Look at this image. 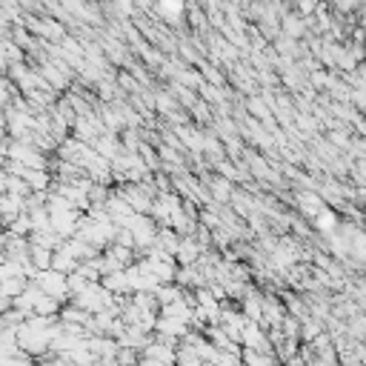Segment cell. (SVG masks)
<instances>
[{
    "label": "cell",
    "mask_w": 366,
    "mask_h": 366,
    "mask_svg": "<svg viewBox=\"0 0 366 366\" xmlns=\"http://www.w3.org/2000/svg\"><path fill=\"white\" fill-rule=\"evenodd\" d=\"M74 306H81L83 312H89V315H94V312H101V309H106V306L114 301V295L112 292H106V289L94 281V283H86L78 295H72L69 298Z\"/></svg>",
    "instance_id": "1"
},
{
    "label": "cell",
    "mask_w": 366,
    "mask_h": 366,
    "mask_svg": "<svg viewBox=\"0 0 366 366\" xmlns=\"http://www.w3.org/2000/svg\"><path fill=\"white\" fill-rule=\"evenodd\" d=\"M32 283L41 289L43 295L54 298L57 303H66L69 301V292H66V275L54 272V269H43V272H34L32 275Z\"/></svg>",
    "instance_id": "2"
},
{
    "label": "cell",
    "mask_w": 366,
    "mask_h": 366,
    "mask_svg": "<svg viewBox=\"0 0 366 366\" xmlns=\"http://www.w3.org/2000/svg\"><path fill=\"white\" fill-rule=\"evenodd\" d=\"M203 252V246L195 241V235H183L178 241V249H175V263L178 266H192Z\"/></svg>",
    "instance_id": "3"
},
{
    "label": "cell",
    "mask_w": 366,
    "mask_h": 366,
    "mask_svg": "<svg viewBox=\"0 0 366 366\" xmlns=\"http://www.w3.org/2000/svg\"><path fill=\"white\" fill-rule=\"evenodd\" d=\"M152 332L161 335V338H175V340H181V338L189 332V323H186V321H178V318L158 315V318H155V329H152Z\"/></svg>",
    "instance_id": "4"
},
{
    "label": "cell",
    "mask_w": 366,
    "mask_h": 366,
    "mask_svg": "<svg viewBox=\"0 0 366 366\" xmlns=\"http://www.w3.org/2000/svg\"><path fill=\"white\" fill-rule=\"evenodd\" d=\"M152 338H155V332H146V329H141V326H126L123 335L118 338V346H129V349H134L141 355Z\"/></svg>",
    "instance_id": "5"
},
{
    "label": "cell",
    "mask_w": 366,
    "mask_h": 366,
    "mask_svg": "<svg viewBox=\"0 0 366 366\" xmlns=\"http://www.w3.org/2000/svg\"><path fill=\"white\" fill-rule=\"evenodd\" d=\"M295 203H298V209H301V215L303 218H315L318 212L326 206L323 203V198L318 195V192H312V189H298V195H295Z\"/></svg>",
    "instance_id": "6"
},
{
    "label": "cell",
    "mask_w": 366,
    "mask_h": 366,
    "mask_svg": "<svg viewBox=\"0 0 366 366\" xmlns=\"http://www.w3.org/2000/svg\"><path fill=\"white\" fill-rule=\"evenodd\" d=\"M338 223H340V218L335 215V209L332 206H323L321 212H318V215L312 218V226L318 229V232L326 238V235H332L335 232V229H338Z\"/></svg>",
    "instance_id": "7"
},
{
    "label": "cell",
    "mask_w": 366,
    "mask_h": 366,
    "mask_svg": "<svg viewBox=\"0 0 366 366\" xmlns=\"http://www.w3.org/2000/svg\"><path fill=\"white\" fill-rule=\"evenodd\" d=\"M78 263H81L78 258H72L63 246H57L52 252V266L49 269H54V272H61V275H72L74 269H78Z\"/></svg>",
    "instance_id": "8"
},
{
    "label": "cell",
    "mask_w": 366,
    "mask_h": 366,
    "mask_svg": "<svg viewBox=\"0 0 366 366\" xmlns=\"http://www.w3.org/2000/svg\"><path fill=\"white\" fill-rule=\"evenodd\" d=\"M21 178L29 183L32 192H49V183H52L49 169H23Z\"/></svg>",
    "instance_id": "9"
},
{
    "label": "cell",
    "mask_w": 366,
    "mask_h": 366,
    "mask_svg": "<svg viewBox=\"0 0 366 366\" xmlns=\"http://www.w3.org/2000/svg\"><path fill=\"white\" fill-rule=\"evenodd\" d=\"M241 363L243 366H281V360L275 355H263L255 349H241Z\"/></svg>",
    "instance_id": "10"
},
{
    "label": "cell",
    "mask_w": 366,
    "mask_h": 366,
    "mask_svg": "<svg viewBox=\"0 0 366 366\" xmlns=\"http://www.w3.org/2000/svg\"><path fill=\"white\" fill-rule=\"evenodd\" d=\"M61 306L63 303H57L54 298H49V295H37V301H34V306H32V315H43V318H49V315H57L61 312Z\"/></svg>",
    "instance_id": "11"
},
{
    "label": "cell",
    "mask_w": 366,
    "mask_h": 366,
    "mask_svg": "<svg viewBox=\"0 0 366 366\" xmlns=\"http://www.w3.org/2000/svg\"><path fill=\"white\" fill-rule=\"evenodd\" d=\"M281 332H283V338H295V340H301V321H298L295 315H283V321H281Z\"/></svg>",
    "instance_id": "12"
},
{
    "label": "cell",
    "mask_w": 366,
    "mask_h": 366,
    "mask_svg": "<svg viewBox=\"0 0 366 366\" xmlns=\"http://www.w3.org/2000/svg\"><path fill=\"white\" fill-rule=\"evenodd\" d=\"M138 352L129 349V346H118V352H114V360H118L121 366H132V363H138Z\"/></svg>",
    "instance_id": "13"
},
{
    "label": "cell",
    "mask_w": 366,
    "mask_h": 366,
    "mask_svg": "<svg viewBox=\"0 0 366 366\" xmlns=\"http://www.w3.org/2000/svg\"><path fill=\"white\" fill-rule=\"evenodd\" d=\"M161 12L169 14V17H175L183 12V0H161Z\"/></svg>",
    "instance_id": "14"
},
{
    "label": "cell",
    "mask_w": 366,
    "mask_h": 366,
    "mask_svg": "<svg viewBox=\"0 0 366 366\" xmlns=\"http://www.w3.org/2000/svg\"><path fill=\"white\" fill-rule=\"evenodd\" d=\"M94 366H121V363L114 360V358H98V360H94Z\"/></svg>",
    "instance_id": "15"
},
{
    "label": "cell",
    "mask_w": 366,
    "mask_h": 366,
    "mask_svg": "<svg viewBox=\"0 0 366 366\" xmlns=\"http://www.w3.org/2000/svg\"><path fill=\"white\" fill-rule=\"evenodd\" d=\"M0 366H14V358H9V355H0Z\"/></svg>",
    "instance_id": "16"
},
{
    "label": "cell",
    "mask_w": 366,
    "mask_h": 366,
    "mask_svg": "<svg viewBox=\"0 0 366 366\" xmlns=\"http://www.w3.org/2000/svg\"><path fill=\"white\" fill-rule=\"evenodd\" d=\"M301 366H309V363H301Z\"/></svg>",
    "instance_id": "17"
},
{
    "label": "cell",
    "mask_w": 366,
    "mask_h": 366,
    "mask_svg": "<svg viewBox=\"0 0 366 366\" xmlns=\"http://www.w3.org/2000/svg\"><path fill=\"white\" fill-rule=\"evenodd\" d=\"M241 366H243V363H241Z\"/></svg>",
    "instance_id": "18"
}]
</instances>
